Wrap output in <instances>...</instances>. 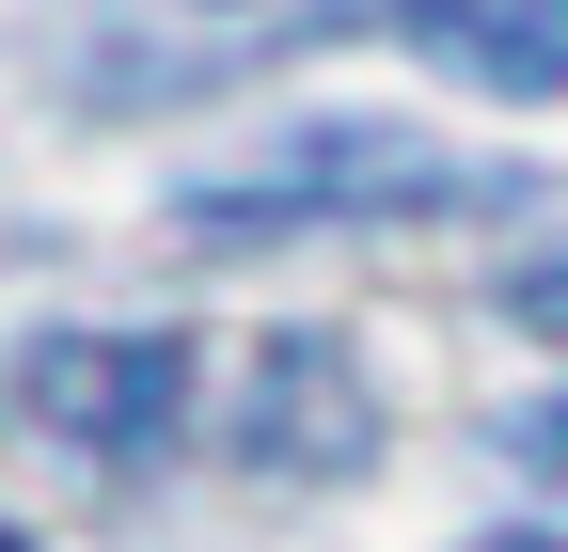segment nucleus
Wrapping results in <instances>:
<instances>
[{"mask_svg":"<svg viewBox=\"0 0 568 552\" xmlns=\"http://www.w3.org/2000/svg\"><path fill=\"white\" fill-rule=\"evenodd\" d=\"M443 205H506V159H458V143L379 126V111H316V126H284L268 159L190 174L174 237L237 253V237H301V222H443Z\"/></svg>","mask_w":568,"mask_h":552,"instance_id":"nucleus-1","label":"nucleus"},{"mask_svg":"<svg viewBox=\"0 0 568 552\" xmlns=\"http://www.w3.org/2000/svg\"><path fill=\"white\" fill-rule=\"evenodd\" d=\"M32 427H63L80 458H159L174 410H190V348L174 331H48V348L17 364Z\"/></svg>","mask_w":568,"mask_h":552,"instance_id":"nucleus-2","label":"nucleus"},{"mask_svg":"<svg viewBox=\"0 0 568 552\" xmlns=\"http://www.w3.org/2000/svg\"><path fill=\"white\" fill-rule=\"evenodd\" d=\"M364 0H126V17L95 32V95H190V80H253L268 48L301 32H347Z\"/></svg>","mask_w":568,"mask_h":552,"instance_id":"nucleus-3","label":"nucleus"},{"mask_svg":"<svg viewBox=\"0 0 568 552\" xmlns=\"http://www.w3.org/2000/svg\"><path fill=\"white\" fill-rule=\"evenodd\" d=\"M410 48L458 63L474 95H568V0H410Z\"/></svg>","mask_w":568,"mask_h":552,"instance_id":"nucleus-4","label":"nucleus"},{"mask_svg":"<svg viewBox=\"0 0 568 552\" xmlns=\"http://www.w3.org/2000/svg\"><path fill=\"white\" fill-rule=\"evenodd\" d=\"M506 458L537 473V490H568V395H537V410H506Z\"/></svg>","mask_w":568,"mask_h":552,"instance_id":"nucleus-5","label":"nucleus"},{"mask_svg":"<svg viewBox=\"0 0 568 552\" xmlns=\"http://www.w3.org/2000/svg\"><path fill=\"white\" fill-rule=\"evenodd\" d=\"M506 316H537V331H568V253H537L521 285H506Z\"/></svg>","mask_w":568,"mask_h":552,"instance_id":"nucleus-6","label":"nucleus"},{"mask_svg":"<svg viewBox=\"0 0 568 552\" xmlns=\"http://www.w3.org/2000/svg\"><path fill=\"white\" fill-rule=\"evenodd\" d=\"M506 552H568V536H506Z\"/></svg>","mask_w":568,"mask_h":552,"instance_id":"nucleus-7","label":"nucleus"},{"mask_svg":"<svg viewBox=\"0 0 568 552\" xmlns=\"http://www.w3.org/2000/svg\"><path fill=\"white\" fill-rule=\"evenodd\" d=\"M0 552H32V536H0Z\"/></svg>","mask_w":568,"mask_h":552,"instance_id":"nucleus-8","label":"nucleus"}]
</instances>
